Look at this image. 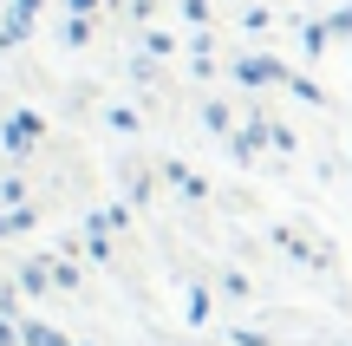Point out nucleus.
Here are the masks:
<instances>
[{
	"label": "nucleus",
	"mask_w": 352,
	"mask_h": 346,
	"mask_svg": "<svg viewBox=\"0 0 352 346\" xmlns=\"http://www.w3.org/2000/svg\"><path fill=\"white\" fill-rule=\"evenodd\" d=\"M340 33H352V7H346V13H340Z\"/></svg>",
	"instance_id": "f257e3e1"
}]
</instances>
